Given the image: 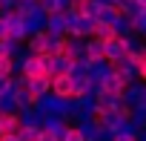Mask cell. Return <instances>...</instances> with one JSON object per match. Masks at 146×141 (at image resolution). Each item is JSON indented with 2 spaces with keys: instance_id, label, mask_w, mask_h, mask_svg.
Instances as JSON below:
<instances>
[{
  "instance_id": "cell-1",
  "label": "cell",
  "mask_w": 146,
  "mask_h": 141,
  "mask_svg": "<svg viewBox=\"0 0 146 141\" xmlns=\"http://www.w3.org/2000/svg\"><path fill=\"white\" fill-rule=\"evenodd\" d=\"M123 104L129 107V109H137V107H146V81H132V84H126V89H123Z\"/></svg>"
},
{
  "instance_id": "cell-2",
  "label": "cell",
  "mask_w": 146,
  "mask_h": 141,
  "mask_svg": "<svg viewBox=\"0 0 146 141\" xmlns=\"http://www.w3.org/2000/svg\"><path fill=\"white\" fill-rule=\"evenodd\" d=\"M3 17H6V23H9V38L12 40H26L29 38V26H26V17L15 9V12H3Z\"/></svg>"
},
{
  "instance_id": "cell-3",
  "label": "cell",
  "mask_w": 146,
  "mask_h": 141,
  "mask_svg": "<svg viewBox=\"0 0 146 141\" xmlns=\"http://www.w3.org/2000/svg\"><path fill=\"white\" fill-rule=\"evenodd\" d=\"M95 23H98V17L80 15L78 20H72V23L66 26V35H69V38H92V35H95Z\"/></svg>"
},
{
  "instance_id": "cell-4",
  "label": "cell",
  "mask_w": 146,
  "mask_h": 141,
  "mask_svg": "<svg viewBox=\"0 0 146 141\" xmlns=\"http://www.w3.org/2000/svg\"><path fill=\"white\" fill-rule=\"evenodd\" d=\"M115 69L123 75V81H126V84H132V81H137V78H140V58L123 55V58L115 63Z\"/></svg>"
},
{
  "instance_id": "cell-5",
  "label": "cell",
  "mask_w": 146,
  "mask_h": 141,
  "mask_svg": "<svg viewBox=\"0 0 146 141\" xmlns=\"http://www.w3.org/2000/svg\"><path fill=\"white\" fill-rule=\"evenodd\" d=\"M123 55H126V43H123V38H120V35H115V38L103 40V58H106V60L117 63Z\"/></svg>"
},
{
  "instance_id": "cell-6",
  "label": "cell",
  "mask_w": 146,
  "mask_h": 141,
  "mask_svg": "<svg viewBox=\"0 0 146 141\" xmlns=\"http://www.w3.org/2000/svg\"><path fill=\"white\" fill-rule=\"evenodd\" d=\"M72 63H75V60H72L66 52H57V55H52L49 58V69H46V75H69V69H72Z\"/></svg>"
},
{
  "instance_id": "cell-7",
  "label": "cell",
  "mask_w": 146,
  "mask_h": 141,
  "mask_svg": "<svg viewBox=\"0 0 146 141\" xmlns=\"http://www.w3.org/2000/svg\"><path fill=\"white\" fill-rule=\"evenodd\" d=\"M52 92L60 98H75V81L72 75H54L52 78Z\"/></svg>"
},
{
  "instance_id": "cell-8",
  "label": "cell",
  "mask_w": 146,
  "mask_h": 141,
  "mask_svg": "<svg viewBox=\"0 0 146 141\" xmlns=\"http://www.w3.org/2000/svg\"><path fill=\"white\" fill-rule=\"evenodd\" d=\"M26 17V26H29V35H35V32H46V20H49V15L40 9V6H35L29 15H23Z\"/></svg>"
},
{
  "instance_id": "cell-9",
  "label": "cell",
  "mask_w": 146,
  "mask_h": 141,
  "mask_svg": "<svg viewBox=\"0 0 146 141\" xmlns=\"http://www.w3.org/2000/svg\"><path fill=\"white\" fill-rule=\"evenodd\" d=\"M26 89H29L35 98L52 92V75H35V78H29V81H26Z\"/></svg>"
},
{
  "instance_id": "cell-10",
  "label": "cell",
  "mask_w": 146,
  "mask_h": 141,
  "mask_svg": "<svg viewBox=\"0 0 146 141\" xmlns=\"http://www.w3.org/2000/svg\"><path fill=\"white\" fill-rule=\"evenodd\" d=\"M112 72H115V63H112V60H106V58H100V60H92V63H89V78H95V81H106Z\"/></svg>"
},
{
  "instance_id": "cell-11",
  "label": "cell",
  "mask_w": 146,
  "mask_h": 141,
  "mask_svg": "<svg viewBox=\"0 0 146 141\" xmlns=\"http://www.w3.org/2000/svg\"><path fill=\"white\" fill-rule=\"evenodd\" d=\"M98 121L103 124V127H109V130H120L123 127V121H126V115L123 112H115V109H103V112H98Z\"/></svg>"
},
{
  "instance_id": "cell-12",
  "label": "cell",
  "mask_w": 146,
  "mask_h": 141,
  "mask_svg": "<svg viewBox=\"0 0 146 141\" xmlns=\"http://www.w3.org/2000/svg\"><path fill=\"white\" fill-rule=\"evenodd\" d=\"M63 52L72 58V60H78V58H83L86 55V43H83V38H69L66 35V43H63Z\"/></svg>"
},
{
  "instance_id": "cell-13",
  "label": "cell",
  "mask_w": 146,
  "mask_h": 141,
  "mask_svg": "<svg viewBox=\"0 0 146 141\" xmlns=\"http://www.w3.org/2000/svg\"><path fill=\"white\" fill-rule=\"evenodd\" d=\"M83 135V141H100V121L92 118V121H83V124H75Z\"/></svg>"
},
{
  "instance_id": "cell-14",
  "label": "cell",
  "mask_w": 146,
  "mask_h": 141,
  "mask_svg": "<svg viewBox=\"0 0 146 141\" xmlns=\"http://www.w3.org/2000/svg\"><path fill=\"white\" fill-rule=\"evenodd\" d=\"M123 43H126V55H132V58H143V38L137 35V32H132V35H126L123 38Z\"/></svg>"
},
{
  "instance_id": "cell-15",
  "label": "cell",
  "mask_w": 146,
  "mask_h": 141,
  "mask_svg": "<svg viewBox=\"0 0 146 141\" xmlns=\"http://www.w3.org/2000/svg\"><path fill=\"white\" fill-rule=\"evenodd\" d=\"M46 32L52 35H66V12H54L46 20Z\"/></svg>"
},
{
  "instance_id": "cell-16",
  "label": "cell",
  "mask_w": 146,
  "mask_h": 141,
  "mask_svg": "<svg viewBox=\"0 0 146 141\" xmlns=\"http://www.w3.org/2000/svg\"><path fill=\"white\" fill-rule=\"evenodd\" d=\"M83 43H86V58H92V60H100L103 58V40L100 38H83Z\"/></svg>"
},
{
  "instance_id": "cell-17",
  "label": "cell",
  "mask_w": 146,
  "mask_h": 141,
  "mask_svg": "<svg viewBox=\"0 0 146 141\" xmlns=\"http://www.w3.org/2000/svg\"><path fill=\"white\" fill-rule=\"evenodd\" d=\"M46 38H49L46 32H35V35H29V38H26V49L35 52V55H37V52H46Z\"/></svg>"
},
{
  "instance_id": "cell-18",
  "label": "cell",
  "mask_w": 146,
  "mask_h": 141,
  "mask_svg": "<svg viewBox=\"0 0 146 141\" xmlns=\"http://www.w3.org/2000/svg\"><path fill=\"white\" fill-rule=\"evenodd\" d=\"M103 87L109 89V92H117V95H123V89H126V81H123V75L117 72V69H115V72L103 81Z\"/></svg>"
},
{
  "instance_id": "cell-19",
  "label": "cell",
  "mask_w": 146,
  "mask_h": 141,
  "mask_svg": "<svg viewBox=\"0 0 146 141\" xmlns=\"http://www.w3.org/2000/svg\"><path fill=\"white\" fill-rule=\"evenodd\" d=\"M115 141H137V127L126 118V121H123V127L115 132Z\"/></svg>"
},
{
  "instance_id": "cell-20",
  "label": "cell",
  "mask_w": 146,
  "mask_h": 141,
  "mask_svg": "<svg viewBox=\"0 0 146 141\" xmlns=\"http://www.w3.org/2000/svg\"><path fill=\"white\" fill-rule=\"evenodd\" d=\"M117 9H120V12H123L126 17H132V20H135V17H140V15L146 12V6H140L137 0H123V3H120Z\"/></svg>"
},
{
  "instance_id": "cell-21",
  "label": "cell",
  "mask_w": 146,
  "mask_h": 141,
  "mask_svg": "<svg viewBox=\"0 0 146 141\" xmlns=\"http://www.w3.org/2000/svg\"><path fill=\"white\" fill-rule=\"evenodd\" d=\"M49 38H46V55H57V52H63V43H66V35H52V32H46Z\"/></svg>"
},
{
  "instance_id": "cell-22",
  "label": "cell",
  "mask_w": 146,
  "mask_h": 141,
  "mask_svg": "<svg viewBox=\"0 0 146 141\" xmlns=\"http://www.w3.org/2000/svg\"><path fill=\"white\" fill-rule=\"evenodd\" d=\"M123 12L117 9V6H100V15H98V20L100 23H109V26H115V20L120 17Z\"/></svg>"
},
{
  "instance_id": "cell-23",
  "label": "cell",
  "mask_w": 146,
  "mask_h": 141,
  "mask_svg": "<svg viewBox=\"0 0 146 141\" xmlns=\"http://www.w3.org/2000/svg\"><path fill=\"white\" fill-rule=\"evenodd\" d=\"M15 101H17V112H20V109H32V107H35V95H32L26 87L15 92Z\"/></svg>"
},
{
  "instance_id": "cell-24",
  "label": "cell",
  "mask_w": 146,
  "mask_h": 141,
  "mask_svg": "<svg viewBox=\"0 0 146 141\" xmlns=\"http://www.w3.org/2000/svg\"><path fill=\"white\" fill-rule=\"evenodd\" d=\"M135 32V23H132V17H126V15H120L117 20H115V35H120V38H126V35H132Z\"/></svg>"
},
{
  "instance_id": "cell-25",
  "label": "cell",
  "mask_w": 146,
  "mask_h": 141,
  "mask_svg": "<svg viewBox=\"0 0 146 141\" xmlns=\"http://www.w3.org/2000/svg\"><path fill=\"white\" fill-rule=\"evenodd\" d=\"M78 6H80V15H86V17H98L100 15V3L98 0H78Z\"/></svg>"
},
{
  "instance_id": "cell-26",
  "label": "cell",
  "mask_w": 146,
  "mask_h": 141,
  "mask_svg": "<svg viewBox=\"0 0 146 141\" xmlns=\"http://www.w3.org/2000/svg\"><path fill=\"white\" fill-rule=\"evenodd\" d=\"M17 49H20V40L0 38V55H9V58H15V55H17Z\"/></svg>"
},
{
  "instance_id": "cell-27",
  "label": "cell",
  "mask_w": 146,
  "mask_h": 141,
  "mask_svg": "<svg viewBox=\"0 0 146 141\" xmlns=\"http://www.w3.org/2000/svg\"><path fill=\"white\" fill-rule=\"evenodd\" d=\"M3 112H17V101L9 92H0V115H3Z\"/></svg>"
},
{
  "instance_id": "cell-28",
  "label": "cell",
  "mask_w": 146,
  "mask_h": 141,
  "mask_svg": "<svg viewBox=\"0 0 146 141\" xmlns=\"http://www.w3.org/2000/svg\"><path fill=\"white\" fill-rule=\"evenodd\" d=\"M17 135H20L23 141H37V135H40V127H32V124H20Z\"/></svg>"
},
{
  "instance_id": "cell-29",
  "label": "cell",
  "mask_w": 146,
  "mask_h": 141,
  "mask_svg": "<svg viewBox=\"0 0 146 141\" xmlns=\"http://www.w3.org/2000/svg\"><path fill=\"white\" fill-rule=\"evenodd\" d=\"M37 3H40V9H43L46 15H54V12H63V9H66L63 0H37Z\"/></svg>"
},
{
  "instance_id": "cell-30",
  "label": "cell",
  "mask_w": 146,
  "mask_h": 141,
  "mask_svg": "<svg viewBox=\"0 0 146 141\" xmlns=\"http://www.w3.org/2000/svg\"><path fill=\"white\" fill-rule=\"evenodd\" d=\"M95 38H100V40H109V38H115V26H109V23H95Z\"/></svg>"
},
{
  "instance_id": "cell-31",
  "label": "cell",
  "mask_w": 146,
  "mask_h": 141,
  "mask_svg": "<svg viewBox=\"0 0 146 141\" xmlns=\"http://www.w3.org/2000/svg\"><path fill=\"white\" fill-rule=\"evenodd\" d=\"M129 121H132L137 130H143V127H146V107H137V109H132V112H129Z\"/></svg>"
},
{
  "instance_id": "cell-32",
  "label": "cell",
  "mask_w": 146,
  "mask_h": 141,
  "mask_svg": "<svg viewBox=\"0 0 146 141\" xmlns=\"http://www.w3.org/2000/svg\"><path fill=\"white\" fill-rule=\"evenodd\" d=\"M6 75H15V60L9 55H0V78H6Z\"/></svg>"
},
{
  "instance_id": "cell-33",
  "label": "cell",
  "mask_w": 146,
  "mask_h": 141,
  "mask_svg": "<svg viewBox=\"0 0 146 141\" xmlns=\"http://www.w3.org/2000/svg\"><path fill=\"white\" fill-rule=\"evenodd\" d=\"M132 23H135V32H137V35H140L143 40H146V12H143L140 17H135Z\"/></svg>"
},
{
  "instance_id": "cell-34",
  "label": "cell",
  "mask_w": 146,
  "mask_h": 141,
  "mask_svg": "<svg viewBox=\"0 0 146 141\" xmlns=\"http://www.w3.org/2000/svg\"><path fill=\"white\" fill-rule=\"evenodd\" d=\"M35 6H40L37 0H17V12H20V15H29Z\"/></svg>"
},
{
  "instance_id": "cell-35",
  "label": "cell",
  "mask_w": 146,
  "mask_h": 141,
  "mask_svg": "<svg viewBox=\"0 0 146 141\" xmlns=\"http://www.w3.org/2000/svg\"><path fill=\"white\" fill-rule=\"evenodd\" d=\"M63 141H83V135H80V130H78L75 124H69V130H66Z\"/></svg>"
},
{
  "instance_id": "cell-36",
  "label": "cell",
  "mask_w": 146,
  "mask_h": 141,
  "mask_svg": "<svg viewBox=\"0 0 146 141\" xmlns=\"http://www.w3.org/2000/svg\"><path fill=\"white\" fill-rule=\"evenodd\" d=\"M17 9V0H0V12H15Z\"/></svg>"
},
{
  "instance_id": "cell-37",
  "label": "cell",
  "mask_w": 146,
  "mask_h": 141,
  "mask_svg": "<svg viewBox=\"0 0 146 141\" xmlns=\"http://www.w3.org/2000/svg\"><path fill=\"white\" fill-rule=\"evenodd\" d=\"M100 141H115V130H109V127L100 124Z\"/></svg>"
},
{
  "instance_id": "cell-38",
  "label": "cell",
  "mask_w": 146,
  "mask_h": 141,
  "mask_svg": "<svg viewBox=\"0 0 146 141\" xmlns=\"http://www.w3.org/2000/svg\"><path fill=\"white\" fill-rule=\"evenodd\" d=\"M0 38H9V23H6L3 12H0Z\"/></svg>"
},
{
  "instance_id": "cell-39",
  "label": "cell",
  "mask_w": 146,
  "mask_h": 141,
  "mask_svg": "<svg viewBox=\"0 0 146 141\" xmlns=\"http://www.w3.org/2000/svg\"><path fill=\"white\" fill-rule=\"evenodd\" d=\"M37 141H57V138H54L49 130H43V127H40V135H37Z\"/></svg>"
},
{
  "instance_id": "cell-40",
  "label": "cell",
  "mask_w": 146,
  "mask_h": 141,
  "mask_svg": "<svg viewBox=\"0 0 146 141\" xmlns=\"http://www.w3.org/2000/svg\"><path fill=\"white\" fill-rule=\"evenodd\" d=\"M140 81H146V58H140Z\"/></svg>"
},
{
  "instance_id": "cell-41",
  "label": "cell",
  "mask_w": 146,
  "mask_h": 141,
  "mask_svg": "<svg viewBox=\"0 0 146 141\" xmlns=\"http://www.w3.org/2000/svg\"><path fill=\"white\" fill-rule=\"evenodd\" d=\"M3 141H23V138H20L17 132H12V135H3Z\"/></svg>"
},
{
  "instance_id": "cell-42",
  "label": "cell",
  "mask_w": 146,
  "mask_h": 141,
  "mask_svg": "<svg viewBox=\"0 0 146 141\" xmlns=\"http://www.w3.org/2000/svg\"><path fill=\"white\" fill-rule=\"evenodd\" d=\"M137 3H140V6H146V0H137Z\"/></svg>"
},
{
  "instance_id": "cell-43",
  "label": "cell",
  "mask_w": 146,
  "mask_h": 141,
  "mask_svg": "<svg viewBox=\"0 0 146 141\" xmlns=\"http://www.w3.org/2000/svg\"><path fill=\"white\" fill-rule=\"evenodd\" d=\"M143 58H146V43H143Z\"/></svg>"
},
{
  "instance_id": "cell-44",
  "label": "cell",
  "mask_w": 146,
  "mask_h": 141,
  "mask_svg": "<svg viewBox=\"0 0 146 141\" xmlns=\"http://www.w3.org/2000/svg\"><path fill=\"white\" fill-rule=\"evenodd\" d=\"M0 141H3V138H0Z\"/></svg>"
}]
</instances>
